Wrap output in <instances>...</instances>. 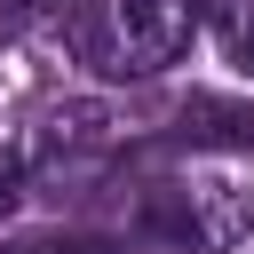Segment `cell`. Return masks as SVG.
Returning a JSON list of instances; mask_svg holds the SVG:
<instances>
[{
	"label": "cell",
	"instance_id": "6da1fadb",
	"mask_svg": "<svg viewBox=\"0 0 254 254\" xmlns=\"http://www.w3.org/2000/svg\"><path fill=\"white\" fill-rule=\"evenodd\" d=\"M198 32V0H87L71 16V48L103 79H151L167 71Z\"/></svg>",
	"mask_w": 254,
	"mask_h": 254
},
{
	"label": "cell",
	"instance_id": "7a4b0ae2",
	"mask_svg": "<svg viewBox=\"0 0 254 254\" xmlns=\"http://www.w3.org/2000/svg\"><path fill=\"white\" fill-rule=\"evenodd\" d=\"M214 40H222V56L254 79V0H222V8H214Z\"/></svg>",
	"mask_w": 254,
	"mask_h": 254
},
{
	"label": "cell",
	"instance_id": "3957f363",
	"mask_svg": "<svg viewBox=\"0 0 254 254\" xmlns=\"http://www.w3.org/2000/svg\"><path fill=\"white\" fill-rule=\"evenodd\" d=\"M16 254H119V238H95V230H64V238H32Z\"/></svg>",
	"mask_w": 254,
	"mask_h": 254
},
{
	"label": "cell",
	"instance_id": "277c9868",
	"mask_svg": "<svg viewBox=\"0 0 254 254\" xmlns=\"http://www.w3.org/2000/svg\"><path fill=\"white\" fill-rule=\"evenodd\" d=\"M16 183H24V159H16V151H0V214L16 206Z\"/></svg>",
	"mask_w": 254,
	"mask_h": 254
}]
</instances>
